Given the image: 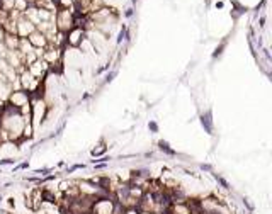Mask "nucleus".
Masks as SVG:
<instances>
[{
  "label": "nucleus",
  "mask_w": 272,
  "mask_h": 214,
  "mask_svg": "<svg viewBox=\"0 0 272 214\" xmlns=\"http://www.w3.org/2000/svg\"><path fill=\"white\" fill-rule=\"evenodd\" d=\"M140 214H153V213H140Z\"/></svg>",
  "instance_id": "obj_13"
},
{
  "label": "nucleus",
  "mask_w": 272,
  "mask_h": 214,
  "mask_svg": "<svg viewBox=\"0 0 272 214\" xmlns=\"http://www.w3.org/2000/svg\"><path fill=\"white\" fill-rule=\"evenodd\" d=\"M116 75V72H111L109 75H107V77H105V82H111V80H112V77H114Z\"/></svg>",
  "instance_id": "obj_9"
},
{
  "label": "nucleus",
  "mask_w": 272,
  "mask_h": 214,
  "mask_svg": "<svg viewBox=\"0 0 272 214\" xmlns=\"http://www.w3.org/2000/svg\"><path fill=\"white\" fill-rule=\"evenodd\" d=\"M123 214H140V211L138 209H124Z\"/></svg>",
  "instance_id": "obj_8"
},
{
  "label": "nucleus",
  "mask_w": 272,
  "mask_h": 214,
  "mask_svg": "<svg viewBox=\"0 0 272 214\" xmlns=\"http://www.w3.org/2000/svg\"><path fill=\"white\" fill-rule=\"evenodd\" d=\"M124 16H126V17H131V16H133V9H128Z\"/></svg>",
  "instance_id": "obj_10"
},
{
  "label": "nucleus",
  "mask_w": 272,
  "mask_h": 214,
  "mask_svg": "<svg viewBox=\"0 0 272 214\" xmlns=\"http://www.w3.org/2000/svg\"><path fill=\"white\" fill-rule=\"evenodd\" d=\"M124 37H126V26H123V29H121V32H119V37H117V43H123Z\"/></svg>",
  "instance_id": "obj_5"
},
{
  "label": "nucleus",
  "mask_w": 272,
  "mask_h": 214,
  "mask_svg": "<svg viewBox=\"0 0 272 214\" xmlns=\"http://www.w3.org/2000/svg\"><path fill=\"white\" fill-rule=\"evenodd\" d=\"M201 124L204 126L206 133L213 134V121H211V110H208L206 114H203V116H201Z\"/></svg>",
  "instance_id": "obj_3"
},
{
  "label": "nucleus",
  "mask_w": 272,
  "mask_h": 214,
  "mask_svg": "<svg viewBox=\"0 0 272 214\" xmlns=\"http://www.w3.org/2000/svg\"><path fill=\"white\" fill-rule=\"evenodd\" d=\"M158 146H160V150H162V151H165V153H168V155H175V151H173L172 148L168 146V143L167 141H158Z\"/></svg>",
  "instance_id": "obj_4"
},
{
  "label": "nucleus",
  "mask_w": 272,
  "mask_h": 214,
  "mask_svg": "<svg viewBox=\"0 0 272 214\" xmlns=\"http://www.w3.org/2000/svg\"><path fill=\"white\" fill-rule=\"evenodd\" d=\"M201 168H203V170H211L209 165H201Z\"/></svg>",
  "instance_id": "obj_12"
},
{
  "label": "nucleus",
  "mask_w": 272,
  "mask_h": 214,
  "mask_svg": "<svg viewBox=\"0 0 272 214\" xmlns=\"http://www.w3.org/2000/svg\"><path fill=\"white\" fill-rule=\"evenodd\" d=\"M10 163H14L12 160H4V162H0V165H10Z\"/></svg>",
  "instance_id": "obj_11"
},
{
  "label": "nucleus",
  "mask_w": 272,
  "mask_h": 214,
  "mask_svg": "<svg viewBox=\"0 0 272 214\" xmlns=\"http://www.w3.org/2000/svg\"><path fill=\"white\" fill-rule=\"evenodd\" d=\"M27 41H29V44H31L34 49H39V48H44L48 44V39L46 36L43 34V32L39 31H32L29 36H27Z\"/></svg>",
  "instance_id": "obj_1"
},
{
  "label": "nucleus",
  "mask_w": 272,
  "mask_h": 214,
  "mask_svg": "<svg viewBox=\"0 0 272 214\" xmlns=\"http://www.w3.org/2000/svg\"><path fill=\"white\" fill-rule=\"evenodd\" d=\"M148 128H150V131H152V133H158V124L157 122H150V124H148Z\"/></svg>",
  "instance_id": "obj_6"
},
{
  "label": "nucleus",
  "mask_w": 272,
  "mask_h": 214,
  "mask_svg": "<svg viewBox=\"0 0 272 214\" xmlns=\"http://www.w3.org/2000/svg\"><path fill=\"white\" fill-rule=\"evenodd\" d=\"M225 46H226V43H223V44H221V46L214 51V54H213V56H214V58H216V56H220L221 53H223V49H225Z\"/></svg>",
  "instance_id": "obj_7"
},
{
  "label": "nucleus",
  "mask_w": 272,
  "mask_h": 214,
  "mask_svg": "<svg viewBox=\"0 0 272 214\" xmlns=\"http://www.w3.org/2000/svg\"><path fill=\"white\" fill-rule=\"evenodd\" d=\"M82 36H84V29L72 27V29L67 32V43L70 46H80V44H82Z\"/></svg>",
  "instance_id": "obj_2"
},
{
  "label": "nucleus",
  "mask_w": 272,
  "mask_h": 214,
  "mask_svg": "<svg viewBox=\"0 0 272 214\" xmlns=\"http://www.w3.org/2000/svg\"><path fill=\"white\" fill-rule=\"evenodd\" d=\"M131 2H133V4H136V0H131Z\"/></svg>",
  "instance_id": "obj_14"
}]
</instances>
